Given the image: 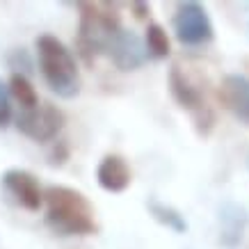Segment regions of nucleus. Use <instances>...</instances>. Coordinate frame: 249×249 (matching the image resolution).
Returning a JSON list of instances; mask_svg holds the SVG:
<instances>
[{"instance_id":"f257e3e1","label":"nucleus","mask_w":249,"mask_h":249,"mask_svg":"<svg viewBox=\"0 0 249 249\" xmlns=\"http://www.w3.org/2000/svg\"><path fill=\"white\" fill-rule=\"evenodd\" d=\"M46 224L57 235H94L98 231L89 199L67 185H51L44 192Z\"/></svg>"},{"instance_id":"f03ea898","label":"nucleus","mask_w":249,"mask_h":249,"mask_svg":"<svg viewBox=\"0 0 249 249\" xmlns=\"http://www.w3.org/2000/svg\"><path fill=\"white\" fill-rule=\"evenodd\" d=\"M35 46L41 76L51 91L60 98H73L80 91V73L71 51L53 35H39Z\"/></svg>"},{"instance_id":"7ed1b4c3","label":"nucleus","mask_w":249,"mask_h":249,"mask_svg":"<svg viewBox=\"0 0 249 249\" xmlns=\"http://www.w3.org/2000/svg\"><path fill=\"white\" fill-rule=\"evenodd\" d=\"M80 28H78V51L87 62L98 55H106L107 46L112 44L121 21L117 9L98 2H80Z\"/></svg>"},{"instance_id":"20e7f679","label":"nucleus","mask_w":249,"mask_h":249,"mask_svg":"<svg viewBox=\"0 0 249 249\" xmlns=\"http://www.w3.org/2000/svg\"><path fill=\"white\" fill-rule=\"evenodd\" d=\"M64 126V114L53 103H39L37 107L21 110L16 117V128L35 142H51Z\"/></svg>"},{"instance_id":"39448f33","label":"nucleus","mask_w":249,"mask_h":249,"mask_svg":"<svg viewBox=\"0 0 249 249\" xmlns=\"http://www.w3.org/2000/svg\"><path fill=\"white\" fill-rule=\"evenodd\" d=\"M174 35L176 39L185 46H201L208 44L215 35L213 30V23L206 14V9L199 2H181L176 7L174 14Z\"/></svg>"},{"instance_id":"423d86ee","label":"nucleus","mask_w":249,"mask_h":249,"mask_svg":"<svg viewBox=\"0 0 249 249\" xmlns=\"http://www.w3.org/2000/svg\"><path fill=\"white\" fill-rule=\"evenodd\" d=\"M169 89H172V96L176 98V103H178L183 110H188V112L195 114V121H196V128H199V133L208 135V133H211V128H213V121H215V117H213L211 107L206 106L201 91L196 89L195 85H192L188 78L183 76L178 67H174L172 71H169Z\"/></svg>"},{"instance_id":"0eeeda50","label":"nucleus","mask_w":249,"mask_h":249,"mask_svg":"<svg viewBox=\"0 0 249 249\" xmlns=\"http://www.w3.org/2000/svg\"><path fill=\"white\" fill-rule=\"evenodd\" d=\"M0 185L12 201L25 211H39L44 204V192L37 176L25 169H7L0 178Z\"/></svg>"},{"instance_id":"6e6552de","label":"nucleus","mask_w":249,"mask_h":249,"mask_svg":"<svg viewBox=\"0 0 249 249\" xmlns=\"http://www.w3.org/2000/svg\"><path fill=\"white\" fill-rule=\"evenodd\" d=\"M106 55L112 60V64L119 71H135L146 62L149 53H146V46L135 32L124 30L121 28L117 32V37L112 39V44L107 46Z\"/></svg>"},{"instance_id":"1a4fd4ad","label":"nucleus","mask_w":249,"mask_h":249,"mask_svg":"<svg viewBox=\"0 0 249 249\" xmlns=\"http://www.w3.org/2000/svg\"><path fill=\"white\" fill-rule=\"evenodd\" d=\"M219 101L238 121L249 126V78L231 73L219 85Z\"/></svg>"},{"instance_id":"9d476101","label":"nucleus","mask_w":249,"mask_h":249,"mask_svg":"<svg viewBox=\"0 0 249 249\" xmlns=\"http://www.w3.org/2000/svg\"><path fill=\"white\" fill-rule=\"evenodd\" d=\"M98 185L107 192H124L130 185V167L121 156H106L96 169Z\"/></svg>"},{"instance_id":"9b49d317","label":"nucleus","mask_w":249,"mask_h":249,"mask_svg":"<svg viewBox=\"0 0 249 249\" xmlns=\"http://www.w3.org/2000/svg\"><path fill=\"white\" fill-rule=\"evenodd\" d=\"M219 222H222V245L235 247L242 240V231H245V224H247L245 208H240V206H235V204L222 206Z\"/></svg>"},{"instance_id":"f8f14e48","label":"nucleus","mask_w":249,"mask_h":249,"mask_svg":"<svg viewBox=\"0 0 249 249\" xmlns=\"http://www.w3.org/2000/svg\"><path fill=\"white\" fill-rule=\"evenodd\" d=\"M146 208H149V213L153 215V219H158L160 224H165L167 229H172L176 233H185V231H188V222H185L181 213L176 211V208H172V206L162 204L158 199H151V201H146Z\"/></svg>"},{"instance_id":"ddd939ff","label":"nucleus","mask_w":249,"mask_h":249,"mask_svg":"<svg viewBox=\"0 0 249 249\" xmlns=\"http://www.w3.org/2000/svg\"><path fill=\"white\" fill-rule=\"evenodd\" d=\"M9 91L21 103V110H30V107L39 106V96H37V91H35V87H32V83L25 76H21V73H12V78H9Z\"/></svg>"},{"instance_id":"4468645a","label":"nucleus","mask_w":249,"mask_h":249,"mask_svg":"<svg viewBox=\"0 0 249 249\" xmlns=\"http://www.w3.org/2000/svg\"><path fill=\"white\" fill-rule=\"evenodd\" d=\"M144 46H146V53L156 57V60H162L169 55V39H167V32L162 25L158 23H149L146 28V37H144Z\"/></svg>"},{"instance_id":"2eb2a0df","label":"nucleus","mask_w":249,"mask_h":249,"mask_svg":"<svg viewBox=\"0 0 249 249\" xmlns=\"http://www.w3.org/2000/svg\"><path fill=\"white\" fill-rule=\"evenodd\" d=\"M9 64H12V69H16L14 73H21V76H25V78H28V73L32 71V62L23 48L21 51H14V55L9 57Z\"/></svg>"},{"instance_id":"dca6fc26","label":"nucleus","mask_w":249,"mask_h":249,"mask_svg":"<svg viewBox=\"0 0 249 249\" xmlns=\"http://www.w3.org/2000/svg\"><path fill=\"white\" fill-rule=\"evenodd\" d=\"M12 119V106H9V91L0 80V128H5Z\"/></svg>"}]
</instances>
